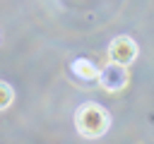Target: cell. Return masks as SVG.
<instances>
[{
    "instance_id": "6da1fadb",
    "label": "cell",
    "mask_w": 154,
    "mask_h": 144,
    "mask_svg": "<svg viewBox=\"0 0 154 144\" xmlns=\"http://www.w3.org/2000/svg\"><path fill=\"white\" fill-rule=\"evenodd\" d=\"M75 127L87 139H99L111 127V115L99 103H82L75 110Z\"/></svg>"
},
{
    "instance_id": "7a4b0ae2",
    "label": "cell",
    "mask_w": 154,
    "mask_h": 144,
    "mask_svg": "<svg viewBox=\"0 0 154 144\" xmlns=\"http://www.w3.org/2000/svg\"><path fill=\"white\" fill-rule=\"evenodd\" d=\"M96 79H99V86L108 94H116L120 89H125L128 84V70L125 65H118V62H108L106 67H101L96 72Z\"/></svg>"
},
{
    "instance_id": "3957f363",
    "label": "cell",
    "mask_w": 154,
    "mask_h": 144,
    "mask_svg": "<svg viewBox=\"0 0 154 144\" xmlns=\"http://www.w3.org/2000/svg\"><path fill=\"white\" fill-rule=\"evenodd\" d=\"M137 53H140L137 41L130 38V36H116V38L108 43V60H111V62L130 65V62L137 58Z\"/></svg>"
},
{
    "instance_id": "277c9868",
    "label": "cell",
    "mask_w": 154,
    "mask_h": 144,
    "mask_svg": "<svg viewBox=\"0 0 154 144\" xmlns=\"http://www.w3.org/2000/svg\"><path fill=\"white\" fill-rule=\"evenodd\" d=\"M72 72H75L77 77H82V79H96V72H99V67H96L91 60H84V58H79V60H75V62H72Z\"/></svg>"
},
{
    "instance_id": "5b68a950",
    "label": "cell",
    "mask_w": 154,
    "mask_h": 144,
    "mask_svg": "<svg viewBox=\"0 0 154 144\" xmlns=\"http://www.w3.org/2000/svg\"><path fill=\"white\" fill-rule=\"evenodd\" d=\"M12 101H14V91H12V86H10L7 82H0V110L10 108Z\"/></svg>"
}]
</instances>
